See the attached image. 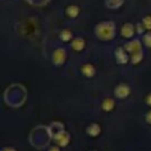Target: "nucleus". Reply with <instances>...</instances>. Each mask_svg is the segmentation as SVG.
Masks as SVG:
<instances>
[{"label": "nucleus", "instance_id": "nucleus-1", "mask_svg": "<svg viewBox=\"0 0 151 151\" xmlns=\"http://www.w3.org/2000/svg\"><path fill=\"white\" fill-rule=\"evenodd\" d=\"M96 34L101 40H111L116 34L114 24L112 22H101L96 27Z\"/></svg>", "mask_w": 151, "mask_h": 151}, {"label": "nucleus", "instance_id": "nucleus-2", "mask_svg": "<svg viewBox=\"0 0 151 151\" xmlns=\"http://www.w3.org/2000/svg\"><path fill=\"white\" fill-rule=\"evenodd\" d=\"M53 140L58 146H66L70 143V134L66 131H59L53 136Z\"/></svg>", "mask_w": 151, "mask_h": 151}, {"label": "nucleus", "instance_id": "nucleus-3", "mask_svg": "<svg viewBox=\"0 0 151 151\" xmlns=\"http://www.w3.org/2000/svg\"><path fill=\"white\" fill-rule=\"evenodd\" d=\"M65 59H66V52L63 48H57L52 54V61L57 66L63 65L65 63Z\"/></svg>", "mask_w": 151, "mask_h": 151}, {"label": "nucleus", "instance_id": "nucleus-4", "mask_svg": "<svg viewBox=\"0 0 151 151\" xmlns=\"http://www.w3.org/2000/svg\"><path fill=\"white\" fill-rule=\"evenodd\" d=\"M130 87L126 85V84H119L118 86H116L114 88V96L118 98V99H125L129 97L130 94Z\"/></svg>", "mask_w": 151, "mask_h": 151}, {"label": "nucleus", "instance_id": "nucleus-5", "mask_svg": "<svg viewBox=\"0 0 151 151\" xmlns=\"http://www.w3.org/2000/svg\"><path fill=\"white\" fill-rule=\"evenodd\" d=\"M127 52H131V53H134V52H139L142 50V45H140V41L138 39H133L132 41H129L125 44V47H124Z\"/></svg>", "mask_w": 151, "mask_h": 151}, {"label": "nucleus", "instance_id": "nucleus-6", "mask_svg": "<svg viewBox=\"0 0 151 151\" xmlns=\"http://www.w3.org/2000/svg\"><path fill=\"white\" fill-rule=\"evenodd\" d=\"M114 55H116V59H117L118 64H126L127 60H129V57L126 54V50L123 48V47H118L114 52Z\"/></svg>", "mask_w": 151, "mask_h": 151}, {"label": "nucleus", "instance_id": "nucleus-7", "mask_svg": "<svg viewBox=\"0 0 151 151\" xmlns=\"http://www.w3.org/2000/svg\"><path fill=\"white\" fill-rule=\"evenodd\" d=\"M100 131H101L100 125L97 124V123L90 124V125L87 126V129H86V133H87L88 136H91V137H97V136H99V134H100Z\"/></svg>", "mask_w": 151, "mask_h": 151}, {"label": "nucleus", "instance_id": "nucleus-8", "mask_svg": "<svg viewBox=\"0 0 151 151\" xmlns=\"http://www.w3.org/2000/svg\"><path fill=\"white\" fill-rule=\"evenodd\" d=\"M80 71H81V73H83L85 77H87V78H92V77L94 76V73H96V68H94L93 65H91V64H85V65H83L81 68H80Z\"/></svg>", "mask_w": 151, "mask_h": 151}, {"label": "nucleus", "instance_id": "nucleus-9", "mask_svg": "<svg viewBox=\"0 0 151 151\" xmlns=\"http://www.w3.org/2000/svg\"><path fill=\"white\" fill-rule=\"evenodd\" d=\"M120 33H122V35L124 37V38H131L132 35H133V33H134V28H133V26L131 25V24H125L123 27H122V29H120Z\"/></svg>", "mask_w": 151, "mask_h": 151}, {"label": "nucleus", "instance_id": "nucleus-10", "mask_svg": "<svg viewBox=\"0 0 151 151\" xmlns=\"http://www.w3.org/2000/svg\"><path fill=\"white\" fill-rule=\"evenodd\" d=\"M101 109H103L104 111H106V112L112 111V110L114 109V100L111 99V98H106V99H104L103 103H101Z\"/></svg>", "mask_w": 151, "mask_h": 151}, {"label": "nucleus", "instance_id": "nucleus-11", "mask_svg": "<svg viewBox=\"0 0 151 151\" xmlns=\"http://www.w3.org/2000/svg\"><path fill=\"white\" fill-rule=\"evenodd\" d=\"M71 47H72L74 51H81V50L85 47V41H84V39H81V38H76L74 40H72Z\"/></svg>", "mask_w": 151, "mask_h": 151}, {"label": "nucleus", "instance_id": "nucleus-12", "mask_svg": "<svg viewBox=\"0 0 151 151\" xmlns=\"http://www.w3.org/2000/svg\"><path fill=\"white\" fill-rule=\"evenodd\" d=\"M66 12H67V14L71 17V18H76L77 15H78V13H79V8L77 7V6H74V5H72V6H70V7H67V9H66Z\"/></svg>", "mask_w": 151, "mask_h": 151}, {"label": "nucleus", "instance_id": "nucleus-13", "mask_svg": "<svg viewBox=\"0 0 151 151\" xmlns=\"http://www.w3.org/2000/svg\"><path fill=\"white\" fill-rule=\"evenodd\" d=\"M142 59H143V52H142V51L132 53V57H131V61H132V64H138Z\"/></svg>", "mask_w": 151, "mask_h": 151}, {"label": "nucleus", "instance_id": "nucleus-14", "mask_svg": "<svg viewBox=\"0 0 151 151\" xmlns=\"http://www.w3.org/2000/svg\"><path fill=\"white\" fill-rule=\"evenodd\" d=\"M60 38H61L63 41H68V40H71V38H72V33H71V31H68V29H64V31H61V33H60Z\"/></svg>", "mask_w": 151, "mask_h": 151}, {"label": "nucleus", "instance_id": "nucleus-15", "mask_svg": "<svg viewBox=\"0 0 151 151\" xmlns=\"http://www.w3.org/2000/svg\"><path fill=\"white\" fill-rule=\"evenodd\" d=\"M143 41H144V44H145L147 47L151 48V32H149V33H146V34L144 35Z\"/></svg>", "mask_w": 151, "mask_h": 151}, {"label": "nucleus", "instance_id": "nucleus-16", "mask_svg": "<svg viewBox=\"0 0 151 151\" xmlns=\"http://www.w3.org/2000/svg\"><path fill=\"white\" fill-rule=\"evenodd\" d=\"M143 22H144V26H145V28L151 31V17H150V15L145 17V18L143 19Z\"/></svg>", "mask_w": 151, "mask_h": 151}, {"label": "nucleus", "instance_id": "nucleus-17", "mask_svg": "<svg viewBox=\"0 0 151 151\" xmlns=\"http://www.w3.org/2000/svg\"><path fill=\"white\" fill-rule=\"evenodd\" d=\"M145 120H146L149 124H151V110L145 114Z\"/></svg>", "mask_w": 151, "mask_h": 151}, {"label": "nucleus", "instance_id": "nucleus-18", "mask_svg": "<svg viewBox=\"0 0 151 151\" xmlns=\"http://www.w3.org/2000/svg\"><path fill=\"white\" fill-rule=\"evenodd\" d=\"M145 103H146L149 106H151V93H149V94L146 96V98H145Z\"/></svg>", "mask_w": 151, "mask_h": 151}, {"label": "nucleus", "instance_id": "nucleus-19", "mask_svg": "<svg viewBox=\"0 0 151 151\" xmlns=\"http://www.w3.org/2000/svg\"><path fill=\"white\" fill-rule=\"evenodd\" d=\"M1 151H17L14 147H9V146H7V147H4Z\"/></svg>", "mask_w": 151, "mask_h": 151}, {"label": "nucleus", "instance_id": "nucleus-20", "mask_svg": "<svg viewBox=\"0 0 151 151\" xmlns=\"http://www.w3.org/2000/svg\"><path fill=\"white\" fill-rule=\"evenodd\" d=\"M48 151H60V150H59L58 146H51V147L48 149Z\"/></svg>", "mask_w": 151, "mask_h": 151}]
</instances>
